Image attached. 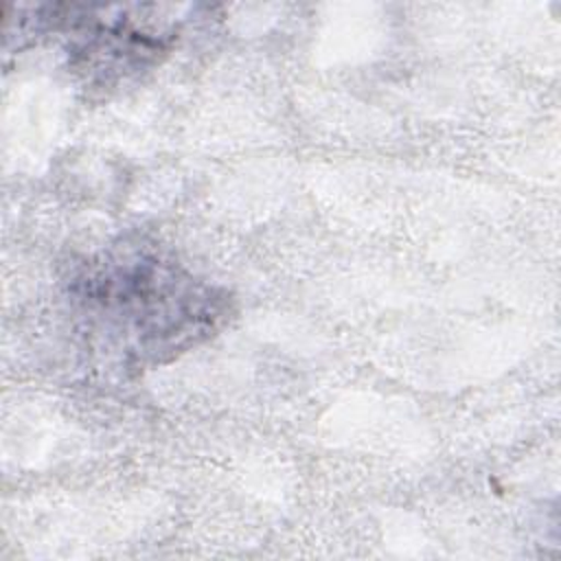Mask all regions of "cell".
Masks as SVG:
<instances>
[{
	"label": "cell",
	"instance_id": "1",
	"mask_svg": "<svg viewBox=\"0 0 561 561\" xmlns=\"http://www.w3.org/2000/svg\"><path fill=\"white\" fill-rule=\"evenodd\" d=\"M85 313L125 362H162L210 335L226 300L191 274L153 256L101 265L83 278Z\"/></svg>",
	"mask_w": 561,
	"mask_h": 561
}]
</instances>
